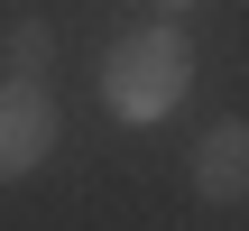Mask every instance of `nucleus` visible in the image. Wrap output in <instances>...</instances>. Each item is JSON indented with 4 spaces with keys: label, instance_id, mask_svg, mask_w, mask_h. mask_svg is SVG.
Returning a JSON list of instances; mask_svg holds the SVG:
<instances>
[{
    "label": "nucleus",
    "instance_id": "obj_5",
    "mask_svg": "<svg viewBox=\"0 0 249 231\" xmlns=\"http://www.w3.org/2000/svg\"><path fill=\"white\" fill-rule=\"evenodd\" d=\"M148 9H194V0H148Z\"/></svg>",
    "mask_w": 249,
    "mask_h": 231
},
{
    "label": "nucleus",
    "instance_id": "obj_1",
    "mask_svg": "<svg viewBox=\"0 0 249 231\" xmlns=\"http://www.w3.org/2000/svg\"><path fill=\"white\" fill-rule=\"evenodd\" d=\"M185 93H194V46H185V28L148 19V28L111 37V56H102V102H111L120 120H166Z\"/></svg>",
    "mask_w": 249,
    "mask_h": 231
},
{
    "label": "nucleus",
    "instance_id": "obj_2",
    "mask_svg": "<svg viewBox=\"0 0 249 231\" xmlns=\"http://www.w3.org/2000/svg\"><path fill=\"white\" fill-rule=\"evenodd\" d=\"M55 139H65L55 102H46L28 74H0V185H9V176H37V167L55 157Z\"/></svg>",
    "mask_w": 249,
    "mask_h": 231
},
{
    "label": "nucleus",
    "instance_id": "obj_3",
    "mask_svg": "<svg viewBox=\"0 0 249 231\" xmlns=\"http://www.w3.org/2000/svg\"><path fill=\"white\" fill-rule=\"evenodd\" d=\"M194 194L203 204H249V120H213L194 148Z\"/></svg>",
    "mask_w": 249,
    "mask_h": 231
},
{
    "label": "nucleus",
    "instance_id": "obj_4",
    "mask_svg": "<svg viewBox=\"0 0 249 231\" xmlns=\"http://www.w3.org/2000/svg\"><path fill=\"white\" fill-rule=\"evenodd\" d=\"M46 65H55V37H46V19H18V28H9V74H28V83H37Z\"/></svg>",
    "mask_w": 249,
    "mask_h": 231
}]
</instances>
